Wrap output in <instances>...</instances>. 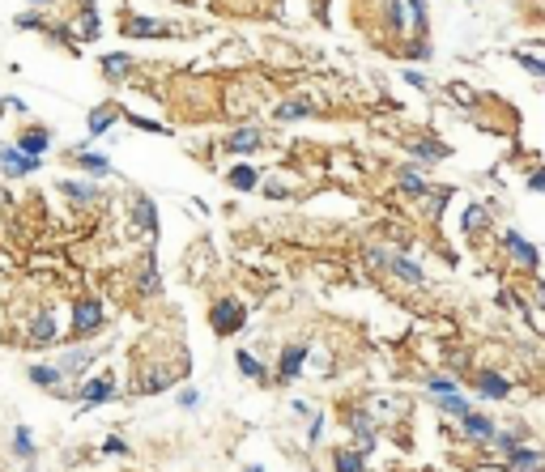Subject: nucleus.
<instances>
[{
	"mask_svg": "<svg viewBox=\"0 0 545 472\" xmlns=\"http://www.w3.org/2000/svg\"><path fill=\"white\" fill-rule=\"evenodd\" d=\"M243 324H247L243 302L222 298V302H213V307H209V328H213L217 336H239V332H243Z\"/></svg>",
	"mask_w": 545,
	"mask_h": 472,
	"instance_id": "nucleus-1",
	"label": "nucleus"
},
{
	"mask_svg": "<svg viewBox=\"0 0 545 472\" xmlns=\"http://www.w3.org/2000/svg\"><path fill=\"white\" fill-rule=\"evenodd\" d=\"M102 324H107V311H102L98 298H81V302H72V336H77V341L94 336Z\"/></svg>",
	"mask_w": 545,
	"mask_h": 472,
	"instance_id": "nucleus-2",
	"label": "nucleus"
},
{
	"mask_svg": "<svg viewBox=\"0 0 545 472\" xmlns=\"http://www.w3.org/2000/svg\"><path fill=\"white\" fill-rule=\"evenodd\" d=\"M503 247H507V256H512L524 273H537V268H541V251H537L533 243H524L516 230H503Z\"/></svg>",
	"mask_w": 545,
	"mask_h": 472,
	"instance_id": "nucleus-3",
	"label": "nucleus"
},
{
	"mask_svg": "<svg viewBox=\"0 0 545 472\" xmlns=\"http://www.w3.org/2000/svg\"><path fill=\"white\" fill-rule=\"evenodd\" d=\"M55 341H60L55 311H51V307H38L34 319H30V345H34V349H47V345H55Z\"/></svg>",
	"mask_w": 545,
	"mask_h": 472,
	"instance_id": "nucleus-4",
	"label": "nucleus"
},
{
	"mask_svg": "<svg viewBox=\"0 0 545 472\" xmlns=\"http://www.w3.org/2000/svg\"><path fill=\"white\" fill-rule=\"evenodd\" d=\"M132 230L136 238H158V209L149 196H132Z\"/></svg>",
	"mask_w": 545,
	"mask_h": 472,
	"instance_id": "nucleus-5",
	"label": "nucleus"
},
{
	"mask_svg": "<svg viewBox=\"0 0 545 472\" xmlns=\"http://www.w3.org/2000/svg\"><path fill=\"white\" fill-rule=\"evenodd\" d=\"M307 349L311 345H286L281 349V362H277V383H294L298 375H303V366H307Z\"/></svg>",
	"mask_w": 545,
	"mask_h": 472,
	"instance_id": "nucleus-6",
	"label": "nucleus"
},
{
	"mask_svg": "<svg viewBox=\"0 0 545 472\" xmlns=\"http://www.w3.org/2000/svg\"><path fill=\"white\" fill-rule=\"evenodd\" d=\"M111 396H115V375H94V379H85V383H81V392H77V400H81L85 409L107 405Z\"/></svg>",
	"mask_w": 545,
	"mask_h": 472,
	"instance_id": "nucleus-7",
	"label": "nucleus"
},
{
	"mask_svg": "<svg viewBox=\"0 0 545 472\" xmlns=\"http://www.w3.org/2000/svg\"><path fill=\"white\" fill-rule=\"evenodd\" d=\"M0 166H4V175H9V179H21V175L38 170L43 162H38V158H30V153H21L17 145H9V149H0Z\"/></svg>",
	"mask_w": 545,
	"mask_h": 472,
	"instance_id": "nucleus-8",
	"label": "nucleus"
},
{
	"mask_svg": "<svg viewBox=\"0 0 545 472\" xmlns=\"http://www.w3.org/2000/svg\"><path fill=\"white\" fill-rule=\"evenodd\" d=\"M388 273L392 277H401L405 285H414V290H422L426 285V268L422 264H414L409 256H388Z\"/></svg>",
	"mask_w": 545,
	"mask_h": 472,
	"instance_id": "nucleus-9",
	"label": "nucleus"
},
{
	"mask_svg": "<svg viewBox=\"0 0 545 472\" xmlns=\"http://www.w3.org/2000/svg\"><path fill=\"white\" fill-rule=\"evenodd\" d=\"M460 439L465 443H490L495 439V422L482 417V413H469V417H460Z\"/></svg>",
	"mask_w": 545,
	"mask_h": 472,
	"instance_id": "nucleus-10",
	"label": "nucleus"
},
{
	"mask_svg": "<svg viewBox=\"0 0 545 472\" xmlns=\"http://www.w3.org/2000/svg\"><path fill=\"white\" fill-rule=\"evenodd\" d=\"M503 468H507V472H545V456H541V451H533V447L524 443L520 451H512V456L503 460Z\"/></svg>",
	"mask_w": 545,
	"mask_h": 472,
	"instance_id": "nucleus-11",
	"label": "nucleus"
},
{
	"mask_svg": "<svg viewBox=\"0 0 545 472\" xmlns=\"http://www.w3.org/2000/svg\"><path fill=\"white\" fill-rule=\"evenodd\" d=\"M26 375H30L34 388H43V392H60V396H64V371H60V366H43V362H38V366H30Z\"/></svg>",
	"mask_w": 545,
	"mask_h": 472,
	"instance_id": "nucleus-12",
	"label": "nucleus"
},
{
	"mask_svg": "<svg viewBox=\"0 0 545 472\" xmlns=\"http://www.w3.org/2000/svg\"><path fill=\"white\" fill-rule=\"evenodd\" d=\"M477 392H482L486 400H507V396H512V383H507L499 371H482V375H477Z\"/></svg>",
	"mask_w": 545,
	"mask_h": 472,
	"instance_id": "nucleus-13",
	"label": "nucleus"
},
{
	"mask_svg": "<svg viewBox=\"0 0 545 472\" xmlns=\"http://www.w3.org/2000/svg\"><path fill=\"white\" fill-rule=\"evenodd\" d=\"M124 34H132V38H153V34H166V26L153 21V17H136V13H128V17H124Z\"/></svg>",
	"mask_w": 545,
	"mask_h": 472,
	"instance_id": "nucleus-14",
	"label": "nucleus"
},
{
	"mask_svg": "<svg viewBox=\"0 0 545 472\" xmlns=\"http://www.w3.org/2000/svg\"><path fill=\"white\" fill-rule=\"evenodd\" d=\"M136 294H141V298H158V294H162V277H158V264H153V260L141 264V273H136Z\"/></svg>",
	"mask_w": 545,
	"mask_h": 472,
	"instance_id": "nucleus-15",
	"label": "nucleus"
},
{
	"mask_svg": "<svg viewBox=\"0 0 545 472\" xmlns=\"http://www.w3.org/2000/svg\"><path fill=\"white\" fill-rule=\"evenodd\" d=\"M333 472H367V456H358L354 447H337L333 451Z\"/></svg>",
	"mask_w": 545,
	"mask_h": 472,
	"instance_id": "nucleus-16",
	"label": "nucleus"
},
{
	"mask_svg": "<svg viewBox=\"0 0 545 472\" xmlns=\"http://www.w3.org/2000/svg\"><path fill=\"white\" fill-rule=\"evenodd\" d=\"M132 72V60L124 55V51H111V55H102V77L107 81H124Z\"/></svg>",
	"mask_w": 545,
	"mask_h": 472,
	"instance_id": "nucleus-17",
	"label": "nucleus"
},
{
	"mask_svg": "<svg viewBox=\"0 0 545 472\" xmlns=\"http://www.w3.org/2000/svg\"><path fill=\"white\" fill-rule=\"evenodd\" d=\"M47 145H51V132H47V128H30V132H21V141H17V149L30 153V158H38Z\"/></svg>",
	"mask_w": 545,
	"mask_h": 472,
	"instance_id": "nucleus-18",
	"label": "nucleus"
},
{
	"mask_svg": "<svg viewBox=\"0 0 545 472\" xmlns=\"http://www.w3.org/2000/svg\"><path fill=\"white\" fill-rule=\"evenodd\" d=\"M226 149L230 153H252V149H260V132L256 128H239V132L226 136Z\"/></svg>",
	"mask_w": 545,
	"mask_h": 472,
	"instance_id": "nucleus-19",
	"label": "nucleus"
},
{
	"mask_svg": "<svg viewBox=\"0 0 545 472\" xmlns=\"http://www.w3.org/2000/svg\"><path fill=\"white\" fill-rule=\"evenodd\" d=\"M396 183H401L409 196H426V192H431V183L418 175V166H401V170H396Z\"/></svg>",
	"mask_w": 545,
	"mask_h": 472,
	"instance_id": "nucleus-20",
	"label": "nucleus"
},
{
	"mask_svg": "<svg viewBox=\"0 0 545 472\" xmlns=\"http://www.w3.org/2000/svg\"><path fill=\"white\" fill-rule=\"evenodd\" d=\"M435 405H439V413H443V417H456V422L473 413V409H469V400H465L460 392H448V396H439Z\"/></svg>",
	"mask_w": 545,
	"mask_h": 472,
	"instance_id": "nucleus-21",
	"label": "nucleus"
},
{
	"mask_svg": "<svg viewBox=\"0 0 545 472\" xmlns=\"http://www.w3.org/2000/svg\"><path fill=\"white\" fill-rule=\"evenodd\" d=\"M72 30H77V38H98V34H102V30H98V9H94V4H85Z\"/></svg>",
	"mask_w": 545,
	"mask_h": 472,
	"instance_id": "nucleus-22",
	"label": "nucleus"
},
{
	"mask_svg": "<svg viewBox=\"0 0 545 472\" xmlns=\"http://www.w3.org/2000/svg\"><path fill=\"white\" fill-rule=\"evenodd\" d=\"M234 362H239V371H243L247 379H256V383H264V379H269V371H264V362H260V358H252L247 349H239V353H234Z\"/></svg>",
	"mask_w": 545,
	"mask_h": 472,
	"instance_id": "nucleus-23",
	"label": "nucleus"
},
{
	"mask_svg": "<svg viewBox=\"0 0 545 472\" xmlns=\"http://www.w3.org/2000/svg\"><path fill=\"white\" fill-rule=\"evenodd\" d=\"M307 115H315V102H307V98H294V102L277 106V119H307Z\"/></svg>",
	"mask_w": 545,
	"mask_h": 472,
	"instance_id": "nucleus-24",
	"label": "nucleus"
},
{
	"mask_svg": "<svg viewBox=\"0 0 545 472\" xmlns=\"http://www.w3.org/2000/svg\"><path fill=\"white\" fill-rule=\"evenodd\" d=\"M77 162H81V170H90V175H111V162L102 158V153H85V149H77Z\"/></svg>",
	"mask_w": 545,
	"mask_h": 472,
	"instance_id": "nucleus-25",
	"label": "nucleus"
},
{
	"mask_svg": "<svg viewBox=\"0 0 545 472\" xmlns=\"http://www.w3.org/2000/svg\"><path fill=\"white\" fill-rule=\"evenodd\" d=\"M256 183H260V170H256V166H234V170H230V187L252 192Z\"/></svg>",
	"mask_w": 545,
	"mask_h": 472,
	"instance_id": "nucleus-26",
	"label": "nucleus"
},
{
	"mask_svg": "<svg viewBox=\"0 0 545 472\" xmlns=\"http://www.w3.org/2000/svg\"><path fill=\"white\" fill-rule=\"evenodd\" d=\"M60 192H64L72 204H90V200H94V187H90V183H77V179H64Z\"/></svg>",
	"mask_w": 545,
	"mask_h": 472,
	"instance_id": "nucleus-27",
	"label": "nucleus"
},
{
	"mask_svg": "<svg viewBox=\"0 0 545 472\" xmlns=\"http://www.w3.org/2000/svg\"><path fill=\"white\" fill-rule=\"evenodd\" d=\"M90 362H94V353H90V349H72V353L60 362V371H64V375H85V366H90Z\"/></svg>",
	"mask_w": 545,
	"mask_h": 472,
	"instance_id": "nucleus-28",
	"label": "nucleus"
},
{
	"mask_svg": "<svg viewBox=\"0 0 545 472\" xmlns=\"http://www.w3.org/2000/svg\"><path fill=\"white\" fill-rule=\"evenodd\" d=\"M350 430H354V439L375 434V413H371V409H354V413H350Z\"/></svg>",
	"mask_w": 545,
	"mask_h": 472,
	"instance_id": "nucleus-29",
	"label": "nucleus"
},
{
	"mask_svg": "<svg viewBox=\"0 0 545 472\" xmlns=\"http://www.w3.org/2000/svg\"><path fill=\"white\" fill-rule=\"evenodd\" d=\"M111 124H115V111H111V106H94V111H90V136H102Z\"/></svg>",
	"mask_w": 545,
	"mask_h": 472,
	"instance_id": "nucleus-30",
	"label": "nucleus"
},
{
	"mask_svg": "<svg viewBox=\"0 0 545 472\" xmlns=\"http://www.w3.org/2000/svg\"><path fill=\"white\" fill-rule=\"evenodd\" d=\"M414 153L431 166V162H443V158H448V145H439V141H418V145H414Z\"/></svg>",
	"mask_w": 545,
	"mask_h": 472,
	"instance_id": "nucleus-31",
	"label": "nucleus"
},
{
	"mask_svg": "<svg viewBox=\"0 0 545 472\" xmlns=\"http://www.w3.org/2000/svg\"><path fill=\"white\" fill-rule=\"evenodd\" d=\"M13 451L21 460H34V434H30V426H17L13 430Z\"/></svg>",
	"mask_w": 545,
	"mask_h": 472,
	"instance_id": "nucleus-32",
	"label": "nucleus"
},
{
	"mask_svg": "<svg viewBox=\"0 0 545 472\" xmlns=\"http://www.w3.org/2000/svg\"><path fill=\"white\" fill-rule=\"evenodd\" d=\"M503 456H512V451H520L524 447V434H516V430H495V439H490Z\"/></svg>",
	"mask_w": 545,
	"mask_h": 472,
	"instance_id": "nucleus-33",
	"label": "nucleus"
},
{
	"mask_svg": "<svg viewBox=\"0 0 545 472\" xmlns=\"http://www.w3.org/2000/svg\"><path fill=\"white\" fill-rule=\"evenodd\" d=\"M460 221H465V230H469V234H477V230L486 226V209H482V204H469Z\"/></svg>",
	"mask_w": 545,
	"mask_h": 472,
	"instance_id": "nucleus-34",
	"label": "nucleus"
},
{
	"mask_svg": "<svg viewBox=\"0 0 545 472\" xmlns=\"http://www.w3.org/2000/svg\"><path fill=\"white\" fill-rule=\"evenodd\" d=\"M426 392H435V396H448V392H456V379H443V375H435V379H426Z\"/></svg>",
	"mask_w": 545,
	"mask_h": 472,
	"instance_id": "nucleus-35",
	"label": "nucleus"
},
{
	"mask_svg": "<svg viewBox=\"0 0 545 472\" xmlns=\"http://www.w3.org/2000/svg\"><path fill=\"white\" fill-rule=\"evenodd\" d=\"M520 64H524L529 72H537V77L545 81V60H541V55H529V51H520Z\"/></svg>",
	"mask_w": 545,
	"mask_h": 472,
	"instance_id": "nucleus-36",
	"label": "nucleus"
},
{
	"mask_svg": "<svg viewBox=\"0 0 545 472\" xmlns=\"http://www.w3.org/2000/svg\"><path fill=\"white\" fill-rule=\"evenodd\" d=\"M499 307H507V311H512V307L529 311V302H520V298H516V290H499Z\"/></svg>",
	"mask_w": 545,
	"mask_h": 472,
	"instance_id": "nucleus-37",
	"label": "nucleus"
},
{
	"mask_svg": "<svg viewBox=\"0 0 545 472\" xmlns=\"http://www.w3.org/2000/svg\"><path fill=\"white\" fill-rule=\"evenodd\" d=\"M324 434V413H311V426H307V443H320Z\"/></svg>",
	"mask_w": 545,
	"mask_h": 472,
	"instance_id": "nucleus-38",
	"label": "nucleus"
},
{
	"mask_svg": "<svg viewBox=\"0 0 545 472\" xmlns=\"http://www.w3.org/2000/svg\"><path fill=\"white\" fill-rule=\"evenodd\" d=\"M388 17H392V30H405V9H401V0H388Z\"/></svg>",
	"mask_w": 545,
	"mask_h": 472,
	"instance_id": "nucleus-39",
	"label": "nucleus"
},
{
	"mask_svg": "<svg viewBox=\"0 0 545 472\" xmlns=\"http://www.w3.org/2000/svg\"><path fill=\"white\" fill-rule=\"evenodd\" d=\"M102 456H128V443L124 439H107L102 443Z\"/></svg>",
	"mask_w": 545,
	"mask_h": 472,
	"instance_id": "nucleus-40",
	"label": "nucleus"
},
{
	"mask_svg": "<svg viewBox=\"0 0 545 472\" xmlns=\"http://www.w3.org/2000/svg\"><path fill=\"white\" fill-rule=\"evenodd\" d=\"M409 60H431V43H426V38H418V43L409 47Z\"/></svg>",
	"mask_w": 545,
	"mask_h": 472,
	"instance_id": "nucleus-41",
	"label": "nucleus"
},
{
	"mask_svg": "<svg viewBox=\"0 0 545 472\" xmlns=\"http://www.w3.org/2000/svg\"><path fill=\"white\" fill-rule=\"evenodd\" d=\"M388 256H392V251H379V247H375V251H367V264H371V268H388Z\"/></svg>",
	"mask_w": 545,
	"mask_h": 472,
	"instance_id": "nucleus-42",
	"label": "nucleus"
},
{
	"mask_svg": "<svg viewBox=\"0 0 545 472\" xmlns=\"http://www.w3.org/2000/svg\"><path fill=\"white\" fill-rule=\"evenodd\" d=\"M405 4L414 9V26L422 30V26H426V4H422V0H405Z\"/></svg>",
	"mask_w": 545,
	"mask_h": 472,
	"instance_id": "nucleus-43",
	"label": "nucleus"
},
{
	"mask_svg": "<svg viewBox=\"0 0 545 472\" xmlns=\"http://www.w3.org/2000/svg\"><path fill=\"white\" fill-rule=\"evenodd\" d=\"M529 192H545V166H541V170H533V175H529Z\"/></svg>",
	"mask_w": 545,
	"mask_h": 472,
	"instance_id": "nucleus-44",
	"label": "nucleus"
},
{
	"mask_svg": "<svg viewBox=\"0 0 545 472\" xmlns=\"http://www.w3.org/2000/svg\"><path fill=\"white\" fill-rule=\"evenodd\" d=\"M17 26H21V30H38V26H43V21H38V17H34V13H21V17H17Z\"/></svg>",
	"mask_w": 545,
	"mask_h": 472,
	"instance_id": "nucleus-45",
	"label": "nucleus"
},
{
	"mask_svg": "<svg viewBox=\"0 0 545 472\" xmlns=\"http://www.w3.org/2000/svg\"><path fill=\"white\" fill-rule=\"evenodd\" d=\"M196 400H200V396H196V388H183V392H179V405H183V409H192Z\"/></svg>",
	"mask_w": 545,
	"mask_h": 472,
	"instance_id": "nucleus-46",
	"label": "nucleus"
},
{
	"mask_svg": "<svg viewBox=\"0 0 545 472\" xmlns=\"http://www.w3.org/2000/svg\"><path fill=\"white\" fill-rule=\"evenodd\" d=\"M405 81H409V85H414V89H426V85H431V81H426V77H422V72H405Z\"/></svg>",
	"mask_w": 545,
	"mask_h": 472,
	"instance_id": "nucleus-47",
	"label": "nucleus"
},
{
	"mask_svg": "<svg viewBox=\"0 0 545 472\" xmlns=\"http://www.w3.org/2000/svg\"><path fill=\"white\" fill-rule=\"evenodd\" d=\"M533 294H537V307H541V311H545V281H541V277L533 281Z\"/></svg>",
	"mask_w": 545,
	"mask_h": 472,
	"instance_id": "nucleus-48",
	"label": "nucleus"
},
{
	"mask_svg": "<svg viewBox=\"0 0 545 472\" xmlns=\"http://www.w3.org/2000/svg\"><path fill=\"white\" fill-rule=\"evenodd\" d=\"M243 472H264V468H260V464H247V468H243Z\"/></svg>",
	"mask_w": 545,
	"mask_h": 472,
	"instance_id": "nucleus-49",
	"label": "nucleus"
},
{
	"mask_svg": "<svg viewBox=\"0 0 545 472\" xmlns=\"http://www.w3.org/2000/svg\"><path fill=\"white\" fill-rule=\"evenodd\" d=\"M30 4H51V0H30Z\"/></svg>",
	"mask_w": 545,
	"mask_h": 472,
	"instance_id": "nucleus-50",
	"label": "nucleus"
}]
</instances>
